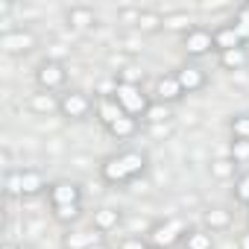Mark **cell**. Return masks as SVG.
<instances>
[{
  "mask_svg": "<svg viewBox=\"0 0 249 249\" xmlns=\"http://www.w3.org/2000/svg\"><path fill=\"white\" fill-rule=\"evenodd\" d=\"M185 234H188V226H185L179 217H170V220H159V223L150 226L147 243H150V249H170V246H176Z\"/></svg>",
  "mask_w": 249,
  "mask_h": 249,
  "instance_id": "cell-1",
  "label": "cell"
},
{
  "mask_svg": "<svg viewBox=\"0 0 249 249\" xmlns=\"http://www.w3.org/2000/svg\"><path fill=\"white\" fill-rule=\"evenodd\" d=\"M111 97L117 100V106L126 111V114H132V117H144V111L150 108V97L138 88V85H123V82H114V88H111Z\"/></svg>",
  "mask_w": 249,
  "mask_h": 249,
  "instance_id": "cell-2",
  "label": "cell"
},
{
  "mask_svg": "<svg viewBox=\"0 0 249 249\" xmlns=\"http://www.w3.org/2000/svg\"><path fill=\"white\" fill-rule=\"evenodd\" d=\"M36 82H38V88H41V91L56 94L59 88H65V82H68V71H65V65H62V62L47 59V62H41V65H38V71H36Z\"/></svg>",
  "mask_w": 249,
  "mask_h": 249,
  "instance_id": "cell-3",
  "label": "cell"
},
{
  "mask_svg": "<svg viewBox=\"0 0 249 249\" xmlns=\"http://www.w3.org/2000/svg\"><path fill=\"white\" fill-rule=\"evenodd\" d=\"M91 111H94V100L85 91H65L62 94V108H59L62 117H68V120H85Z\"/></svg>",
  "mask_w": 249,
  "mask_h": 249,
  "instance_id": "cell-4",
  "label": "cell"
},
{
  "mask_svg": "<svg viewBox=\"0 0 249 249\" xmlns=\"http://www.w3.org/2000/svg\"><path fill=\"white\" fill-rule=\"evenodd\" d=\"M38 44V38L30 33V30H9L0 36V50L9 53V56H24V53H33Z\"/></svg>",
  "mask_w": 249,
  "mask_h": 249,
  "instance_id": "cell-5",
  "label": "cell"
},
{
  "mask_svg": "<svg viewBox=\"0 0 249 249\" xmlns=\"http://www.w3.org/2000/svg\"><path fill=\"white\" fill-rule=\"evenodd\" d=\"M182 47H185L188 56H196V59H199V56H205V53L214 50V33H208V30H202V27H194L191 33H185Z\"/></svg>",
  "mask_w": 249,
  "mask_h": 249,
  "instance_id": "cell-6",
  "label": "cell"
},
{
  "mask_svg": "<svg viewBox=\"0 0 249 249\" xmlns=\"http://www.w3.org/2000/svg\"><path fill=\"white\" fill-rule=\"evenodd\" d=\"M47 196H50V205L59 208V205H79L82 202V188L76 182H56L47 188Z\"/></svg>",
  "mask_w": 249,
  "mask_h": 249,
  "instance_id": "cell-7",
  "label": "cell"
},
{
  "mask_svg": "<svg viewBox=\"0 0 249 249\" xmlns=\"http://www.w3.org/2000/svg\"><path fill=\"white\" fill-rule=\"evenodd\" d=\"M176 79H179L185 94H196V91H202L208 85V73L202 68H196V65H182L176 71Z\"/></svg>",
  "mask_w": 249,
  "mask_h": 249,
  "instance_id": "cell-8",
  "label": "cell"
},
{
  "mask_svg": "<svg viewBox=\"0 0 249 249\" xmlns=\"http://www.w3.org/2000/svg\"><path fill=\"white\" fill-rule=\"evenodd\" d=\"M94 111H97V120L103 123L106 129L111 126V123H114L117 117H123V114H126V111H123V108L117 106V100H114L111 94H100V97L94 100Z\"/></svg>",
  "mask_w": 249,
  "mask_h": 249,
  "instance_id": "cell-9",
  "label": "cell"
},
{
  "mask_svg": "<svg viewBox=\"0 0 249 249\" xmlns=\"http://www.w3.org/2000/svg\"><path fill=\"white\" fill-rule=\"evenodd\" d=\"M182 97H185V91H182L176 73H164V76H159V82H156V100H159V103L170 106V103H176V100H182Z\"/></svg>",
  "mask_w": 249,
  "mask_h": 249,
  "instance_id": "cell-10",
  "label": "cell"
},
{
  "mask_svg": "<svg viewBox=\"0 0 249 249\" xmlns=\"http://www.w3.org/2000/svg\"><path fill=\"white\" fill-rule=\"evenodd\" d=\"M100 176H103V182H108V185H126V182H129L126 167H123L120 156H108V159L100 164Z\"/></svg>",
  "mask_w": 249,
  "mask_h": 249,
  "instance_id": "cell-11",
  "label": "cell"
},
{
  "mask_svg": "<svg viewBox=\"0 0 249 249\" xmlns=\"http://www.w3.org/2000/svg\"><path fill=\"white\" fill-rule=\"evenodd\" d=\"M27 106H30V111H36V114H53V111L62 108V97H56V94H50V91H38V94H33V97L27 100Z\"/></svg>",
  "mask_w": 249,
  "mask_h": 249,
  "instance_id": "cell-12",
  "label": "cell"
},
{
  "mask_svg": "<svg viewBox=\"0 0 249 249\" xmlns=\"http://www.w3.org/2000/svg\"><path fill=\"white\" fill-rule=\"evenodd\" d=\"M103 240V234L97 231V229H88V231H68L65 237H62V246L65 249H91L94 243H100Z\"/></svg>",
  "mask_w": 249,
  "mask_h": 249,
  "instance_id": "cell-13",
  "label": "cell"
},
{
  "mask_svg": "<svg viewBox=\"0 0 249 249\" xmlns=\"http://www.w3.org/2000/svg\"><path fill=\"white\" fill-rule=\"evenodd\" d=\"M138 117H132V114H123V117H117L111 126H108V135L111 138H117V141H129V138H135L138 135Z\"/></svg>",
  "mask_w": 249,
  "mask_h": 249,
  "instance_id": "cell-14",
  "label": "cell"
},
{
  "mask_svg": "<svg viewBox=\"0 0 249 249\" xmlns=\"http://www.w3.org/2000/svg\"><path fill=\"white\" fill-rule=\"evenodd\" d=\"M117 156H120L123 167H126L129 182H132V179H138V176L147 170V153H141V150H123V153H117Z\"/></svg>",
  "mask_w": 249,
  "mask_h": 249,
  "instance_id": "cell-15",
  "label": "cell"
},
{
  "mask_svg": "<svg viewBox=\"0 0 249 249\" xmlns=\"http://www.w3.org/2000/svg\"><path fill=\"white\" fill-rule=\"evenodd\" d=\"M234 47H246V44L240 41V36L234 33L231 24L214 30V50H217V53H223V50H234Z\"/></svg>",
  "mask_w": 249,
  "mask_h": 249,
  "instance_id": "cell-16",
  "label": "cell"
},
{
  "mask_svg": "<svg viewBox=\"0 0 249 249\" xmlns=\"http://www.w3.org/2000/svg\"><path fill=\"white\" fill-rule=\"evenodd\" d=\"M217 59H220V68H223V71H243V68L249 65V50H246V47L223 50Z\"/></svg>",
  "mask_w": 249,
  "mask_h": 249,
  "instance_id": "cell-17",
  "label": "cell"
},
{
  "mask_svg": "<svg viewBox=\"0 0 249 249\" xmlns=\"http://www.w3.org/2000/svg\"><path fill=\"white\" fill-rule=\"evenodd\" d=\"M117 226H120V211H117V208L103 205V208H97V211H94V229H97L100 234L114 231Z\"/></svg>",
  "mask_w": 249,
  "mask_h": 249,
  "instance_id": "cell-18",
  "label": "cell"
},
{
  "mask_svg": "<svg viewBox=\"0 0 249 249\" xmlns=\"http://www.w3.org/2000/svg\"><path fill=\"white\" fill-rule=\"evenodd\" d=\"M68 24L73 30H91L97 24V15H94L91 6H71L68 9Z\"/></svg>",
  "mask_w": 249,
  "mask_h": 249,
  "instance_id": "cell-19",
  "label": "cell"
},
{
  "mask_svg": "<svg viewBox=\"0 0 249 249\" xmlns=\"http://www.w3.org/2000/svg\"><path fill=\"white\" fill-rule=\"evenodd\" d=\"M205 229L208 231H226L229 226H231V211L229 208H220V205H214V208H208L205 211Z\"/></svg>",
  "mask_w": 249,
  "mask_h": 249,
  "instance_id": "cell-20",
  "label": "cell"
},
{
  "mask_svg": "<svg viewBox=\"0 0 249 249\" xmlns=\"http://www.w3.org/2000/svg\"><path fill=\"white\" fill-rule=\"evenodd\" d=\"M47 185H44V176L38 170H21V196H36Z\"/></svg>",
  "mask_w": 249,
  "mask_h": 249,
  "instance_id": "cell-21",
  "label": "cell"
},
{
  "mask_svg": "<svg viewBox=\"0 0 249 249\" xmlns=\"http://www.w3.org/2000/svg\"><path fill=\"white\" fill-rule=\"evenodd\" d=\"M138 30H141V33H159V30H164V15H161L159 9H141V15H138Z\"/></svg>",
  "mask_w": 249,
  "mask_h": 249,
  "instance_id": "cell-22",
  "label": "cell"
},
{
  "mask_svg": "<svg viewBox=\"0 0 249 249\" xmlns=\"http://www.w3.org/2000/svg\"><path fill=\"white\" fill-rule=\"evenodd\" d=\"M185 249H214V237L208 229H191L185 234Z\"/></svg>",
  "mask_w": 249,
  "mask_h": 249,
  "instance_id": "cell-23",
  "label": "cell"
},
{
  "mask_svg": "<svg viewBox=\"0 0 249 249\" xmlns=\"http://www.w3.org/2000/svg\"><path fill=\"white\" fill-rule=\"evenodd\" d=\"M144 120L150 123V126H161V123H167V120H170V108H167L164 103L153 100V103H150V108L144 111Z\"/></svg>",
  "mask_w": 249,
  "mask_h": 249,
  "instance_id": "cell-24",
  "label": "cell"
},
{
  "mask_svg": "<svg viewBox=\"0 0 249 249\" xmlns=\"http://www.w3.org/2000/svg\"><path fill=\"white\" fill-rule=\"evenodd\" d=\"M164 30H173V33H191V15L188 12H170L164 15Z\"/></svg>",
  "mask_w": 249,
  "mask_h": 249,
  "instance_id": "cell-25",
  "label": "cell"
},
{
  "mask_svg": "<svg viewBox=\"0 0 249 249\" xmlns=\"http://www.w3.org/2000/svg\"><path fill=\"white\" fill-rule=\"evenodd\" d=\"M114 82H123V85H138L141 88V82H144V71L138 68V65H123L120 71H117V79Z\"/></svg>",
  "mask_w": 249,
  "mask_h": 249,
  "instance_id": "cell-26",
  "label": "cell"
},
{
  "mask_svg": "<svg viewBox=\"0 0 249 249\" xmlns=\"http://www.w3.org/2000/svg\"><path fill=\"white\" fill-rule=\"evenodd\" d=\"M79 217H82V202H79V205H59V208H53V220L62 223V226L76 223Z\"/></svg>",
  "mask_w": 249,
  "mask_h": 249,
  "instance_id": "cell-27",
  "label": "cell"
},
{
  "mask_svg": "<svg viewBox=\"0 0 249 249\" xmlns=\"http://www.w3.org/2000/svg\"><path fill=\"white\" fill-rule=\"evenodd\" d=\"M231 27H234V33L240 36V41H243V44H249V3L237 9V15H234Z\"/></svg>",
  "mask_w": 249,
  "mask_h": 249,
  "instance_id": "cell-28",
  "label": "cell"
},
{
  "mask_svg": "<svg viewBox=\"0 0 249 249\" xmlns=\"http://www.w3.org/2000/svg\"><path fill=\"white\" fill-rule=\"evenodd\" d=\"M229 159H231L234 164H246V161H249V141L231 138V144H229Z\"/></svg>",
  "mask_w": 249,
  "mask_h": 249,
  "instance_id": "cell-29",
  "label": "cell"
},
{
  "mask_svg": "<svg viewBox=\"0 0 249 249\" xmlns=\"http://www.w3.org/2000/svg\"><path fill=\"white\" fill-rule=\"evenodd\" d=\"M234 170H237V164H234L231 159H214V161H211V176H214V179H231Z\"/></svg>",
  "mask_w": 249,
  "mask_h": 249,
  "instance_id": "cell-30",
  "label": "cell"
},
{
  "mask_svg": "<svg viewBox=\"0 0 249 249\" xmlns=\"http://www.w3.org/2000/svg\"><path fill=\"white\" fill-rule=\"evenodd\" d=\"M234 199L240 205H249V170L234 179Z\"/></svg>",
  "mask_w": 249,
  "mask_h": 249,
  "instance_id": "cell-31",
  "label": "cell"
},
{
  "mask_svg": "<svg viewBox=\"0 0 249 249\" xmlns=\"http://www.w3.org/2000/svg\"><path fill=\"white\" fill-rule=\"evenodd\" d=\"M231 135L249 141V114H234L231 117Z\"/></svg>",
  "mask_w": 249,
  "mask_h": 249,
  "instance_id": "cell-32",
  "label": "cell"
},
{
  "mask_svg": "<svg viewBox=\"0 0 249 249\" xmlns=\"http://www.w3.org/2000/svg\"><path fill=\"white\" fill-rule=\"evenodd\" d=\"M3 188L9 196H21V170H6L3 176Z\"/></svg>",
  "mask_w": 249,
  "mask_h": 249,
  "instance_id": "cell-33",
  "label": "cell"
},
{
  "mask_svg": "<svg viewBox=\"0 0 249 249\" xmlns=\"http://www.w3.org/2000/svg\"><path fill=\"white\" fill-rule=\"evenodd\" d=\"M117 249H150V243H147V237H138V234H126L120 243H117Z\"/></svg>",
  "mask_w": 249,
  "mask_h": 249,
  "instance_id": "cell-34",
  "label": "cell"
},
{
  "mask_svg": "<svg viewBox=\"0 0 249 249\" xmlns=\"http://www.w3.org/2000/svg\"><path fill=\"white\" fill-rule=\"evenodd\" d=\"M138 15H141V9H135V6L117 9V21H123V24H135V27H138Z\"/></svg>",
  "mask_w": 249,
  "mask_h": 249,
  "instance_id": "cell-35",
  "label": "cell"
},
{
  "mask_svg": "<svg viewBox=\"0 0 249 249\" xmlns=\"http://www.w3.org/2000/svg\"><path fill=\"white\" fill-rule=\"evenodd\" d=\"M237 249H249V229L237 237Z\"/></svg>",
  "mask_w": 249,
  "mask_h": 249,
  "instance_id": "cell-36",
  "label": "cell"
},
{
  "mask_svg": "<svg viewBox=\"0 0 249 249\" xmlns=\"http://www.w3.org/2000/svg\"><path fill=\"white\" fill-rule=\"evenodd\" d=\"M0 249H21V246H18V243H3Z\"/></svg>",
  "mask_w": 249,
  "mask_h": 249,
  "instance_id": "cell-37",
  "label": "cell"
},
{
  "mask_svg": "<svg viewBox=\"0 0 249 249\" xmlns=\"http://www.w3.org/2000/svg\"><path fill=\"white\" fill-rule=\"evenodd\" d=\"M91 249H108V246H106V243H103V240H100V243H94V246H91Z\"/></svg>",
  "mask_w": 249,
  "mask_h": 249,
  "instance_id": "cell-38",
  "label": "cell"
},
{
  "mask_svg": "<svg viewBox=\"0 0 249 249\" xmlns=\"http://www.w3.org/2000/svg\"><path fill=\"white\" fill-rule=\"evenodd\" d=\"M21 249H33V246H27V243H21Z\"/></svg>",
  "mask_w": 249,
  "mask_h": 249,
  "instance_id": "cell-39",
  "label": "cell"
},
{
  "mask_svg": "<svg viewBox=\"0 0 249 249\" xmlns=\"http://www.w3.org/2000/svg\"><path fill=\"white\" fill-rule=\"evenodd\" d=\"M246 226H249V217H246Z\"/></svg>",
  "mask_w": 249,
  "mask_h": 249,
  "instance_id": "cell-40",
  "label": "cell"
}]
</instances>
